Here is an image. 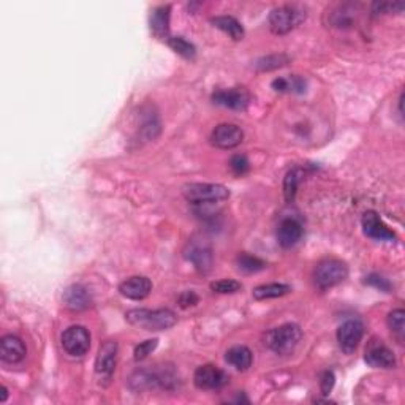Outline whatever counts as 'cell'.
<instances>
[{"instance_id":"cell-7","label":"cell","mask_w":405,"mask_h":405,"mask_svg":"<svg viewBox=\"0 0 405 405\" xmlns=\"http://www.w3.org/2000/svg\"><path fill=\"white\" fill-rule=\"evenodd\" d=\"M184 257L201 274H208L213 268V247L203 236H193L192 240H188L184 249Z\"/></svg>"},{"instance_id":"cell-2","label":"cell","mask_w":405,"mask_h":405,"mask_svg":"<svg viewBox=\"0 0 405 405\" xmlns=\"http://www.w3.org/2000/svg\"><path fill=\"white\" fill-rule=\"evenodd\" d=\"M125 320L132 326L149 332L171 330L177 323V317L170 309H133L125 314Z\"/></svg>"},{"instance_id":"cell-29","label":"cell","mask_w":405,"mask_h":405,"mask_svg":"<svg viewBox=\"0 0 405 405\" xmlns=\"http://www.w3.org/2000/svg\"><path fill=\"white\" fill-rule=\"evenodd\" d=\"M166 43H168V46L173 49V51H176L179 55H182L184 59H195L197 55V48L193 46V44L190 42H187L186 38L182 37H170L168 40H166Z\"/></svg>"},{"instance_id":"cell-34","label":"cell","mask_w":405,"mask_h":405,"mask_svg":"<svg viewBox=\"0 0 405 405\" xmlns=\"http://www.w3.org/2000/svg\"><path fill=\"white\" fill-rule=\"evenodd\" d=\"M159 345V341L157 339H149V341H144L141 342L140 345L135 347V361H143V359H146L149 354H151L155 348Z\"/></svg>"},{"instance_id":"cell-22","label":"cell","mask_w":405,"mask_h":405,"mask_svg":"<svg viewBox=\"0 0 405 405\" xmlns=\"http://www.w3.org/2000/svg\"><path fill=\"white\" fill-rule=\"evenodd\" d=\"M210 24L217 27L219 30L225 32L226 35L231 37L235 42H240L244 38V27L241 22L237 21L233 16H215V18L210 19Z\"/></svg>"},{"instance_id":"cell-8","label":"cell","mask_w":405,"mask_h":405,"mask_svg":"<svg viewBox=\"0 0 405 405\" xmlns=\"http://www.w3.org/2000/svg\"><path fill=\"white\" fill-rule=\"evenodd\" d=\"M116 359H118V342L107 341L98 348L96 358V375L98 384L107 386L113 379L116 369Z\"/></svg>"},{"instance_id":"cell-15","label":"cell","mask_w":405,"mask_h":405,"mask_svg":"<svg viewBox=\"0 0 405 405\" xmlns=\"http://www.w3.org/2000/svg\"><path fill=\"white\" fill-rule=\"evenodd\" d=\"M364 235L375 241H395L396 233L388 226L375 210H368L363 215Z\"/></svg>"},{"instance_id":"cell-31","label":"cell","mask_w":405,"mask_h":405,"mask_svg":"<svg viewBox=\"0 0 405 405\" xmlns=\"http://www.w3.org/2000/svg\"><path fill=\"white\" fill-rule=\"evenodd\" d=\"M242 288V285L237 280L233 279H222L210 284V290L219 295H231V293H237Z\"/></svg>"},{"instance_id":"cell-37","label":"cell","mask_w":405,"mask_h":405,"mask_svg":"<svg viewBox=\"0 0 405 405\" xmlns=\"http://www.w3.org/2000/svg\"><path fill=\"white\" fill-rule=\"evenodd\" d=\"M198 301H199V298H198L197 293L190 291V290L182 291L179 295V298H177V304H179L182 309H188V307L197 306Z\"/></svg>"},{"instance_id":"cell-10","label":"cell","mask_w":405,"mask_h":405,"mask_svg":"<svg viewBox=\"0 0 405 405\" xmlns=\"http://www.w3.org/2000/svg\"><path fill=\"white\" fill-rule=\"evenodd\" d=\"M228 374L213 364L199 366L195 370V375H193V384H195L198 390H220V388L228 385Z\"/></svg>"},{"instance_id":"cell-6","label":"cell","mask_w":405,"mask_h":405,"mask_svg":"<svg viewBox=\"0 0 405 405\" xmlns=\"http://www.w3.org/2000/svg\"><path fill=\"white\" fill-rule=\"evenodd\" d=\"M182 195L192 204L219 203L230 198V190L220 184H187L182 187Z\"/></svg>"},{"instance_id":"cell-12","label":"cell","mask_w":405,"mask_h":405,"mask_svg":"<svg viewBox=\"0 0 405 405\" xmlns=\"http://www.w3.org/2000/svg\"><path fill=\"white\" fill-rule=\"evenodd\" d=\"M364 336V325L359 320H348L337 330V342L343 353L352 354Z\"/></svg>"},{"instance_id":"cell-30","label":"cell","mask_w":405,"mask_h":405,"mask_svg":"<svg viewBox=\"0 0 405 405\" xmlns=\"http://www.w3.org/2000/svg\"><path fill=\"white\" fill-rule=\"evenodd\" d=\"M288 62V57L284 54H279V55H268V57H263L260 59L257 62V69L260 71H271V70H276V69H280V66L287 65Z\"/></svg>"},{"instance_id":"cell-32","label":"cell","mask_w":405,"mask_h":405,"mask_svg":"<svg viewBox=\"0 0 405 405\" xmlns=\"http://www.w3.org/2000/svg\"><path fill=\"white\" fill-rule=\"evenodd\" d=\"M230 170L233 171V174L241 177L244 174L249 173V170H251V163H249V160L246 155H233L230 159Z\"/></svg>"},{"instance_id":"cell-33","label":"cell","mask_w":405,"mask_h":405,"mask_svg":"<svg viewBox=\"0 0 405 405\" xmlns=\"http://www.w3.org/2000/svg\"><path fill=\"white\" fill-rule=\"evenodd\" d=\"M364 284L369 285V287H374L377 290L384 291V293H390L391 291V282L385 279L384 276L380 274H369L368 277L364 279Z\"/></svg>"},{"instance_id":"cell-4","label":"cell","mask_w":405,"mask_h":405,"mask_svg":"<svg viewBox=\"0 0 405 405\" xmlns=\"http://www.w3.org/2000/svg\"><path fill=\"white\" fill-rule=\"evenodd\" d=\"M347 277L348 266L337 258L321 260L314 269V284L320 290H330V288L342 284Z\"/></svg>"},{"instance_id":"cell-13","label":"cell","mask_w":405,"mask_h":405,"mask_svg":"<svg viewBox=\"0 0 405 405\" xmlns=\"http://www.w3.org/2000/svg\"><path fill=\"white\" fill-rule=\"evenodd\" d=\"M364 361L368 363L370 368H377V369L396 368L395 353H393L384 342L377 341V339H372L369 342L368 348H366Z\"/></svg>"},{"instance_id":"cell-16","label":"cell","mask_w":405,"mask_h":405,"mask_svg":"<svg viewBox=\"0 0 405 405\" xmlns=\"http://www.w3.org/2000/svg\"><path fill=\"white\" fill-rule=\"evenodd\" d=\"M120 295L133 301H141L152 291V282L144 276H133L119 285Z\"/></svg>"},{"instance_id":"cell-20","label":"cell","mask_w":405,"mask_h":405,"mask_svg":"<svg viewBox=\"0 0 405 405\" xmlns=\"http://www.w3.org/2000/svg\"><path fill=\"white\" fill-rule=\"evenodd\" d=\"M171 7L163 5L152 11L151 15V30L157 38L168 40L170 38V18H171Z\"/></svg>"},{"instance_id":"cell-35","label":"cell","mask_w":405,"mask_h":405,"mask_svg":"<svg viewBox=\"0 0 405 405\" xmlns=\"http://www.w3.org/2000/svg\"><path fill=\"white\" fill-rule=\"evenodd\" d=\"M336 384V377L332 370H325L323 374L320 377V390H321V395L328 396L330 393L332 391V388H334Z\"/></svg>"},{"instance_id":"cell-24","label":"cell","mask_w":405,"mask_h":405,"mask_svg":"<svg viewBox=\"0 0 405 405\" xmlns=\"http://www.w3.org/2000/svg\"><path fill=\"white\" fill-rule=\"evenodd\" d=\"M236 266L244 274H257L260 271L266 269L268 264H266V262H263L262 258L255 257V255L242 252L236 257Z\"/></svg>"},{"instance_id":"cell-17","label":"cell","mask_w":405,"mask_h":405,"mask_svg":"<svg viewBox=\"0 0 405 405\" xmlns=\"http://www.w3.org/2000/svg\"><path fill=\"white\" fill-rule=\"evenodd\" d=\"M27 348L18 336L8 334L0 341V359L7 364H18L26 358Z\"/></svg>"},{"instance_id":"cell-5","label":"cell","mask_w":405,"mask_h":405,"mask_svg":"<svg viewBox=\"0 0 405 405\" xmlns=\"http://www.w3.org/2000/svg\"><path fill=\"white\" fill-rule=\"evenodd\" d=\"M304 19H306V11L291 5H284L271 11L269 27L276 35H285L296 29Z\"/></svg>"},{"instance_id":"cell-19","label":"cell","mask_w":405,"mask_h":405,"mask_svg":"<svg viewBox=\"0 0 405 405\" xmlns=\"http://www.w3.org/2000/svg\"><path fill=\"white\" fill-rule=\"evenodd\" d=\"M304 235L303 225L299 224L296 219H284L279 224V228H277V241L284 249H290L301 241Z\"/></svg>"},{"instance_id":"cell-11","label":"cell","mask_w":405,"mask_h":405,"mask_svg":"<svg viewBox=\"0 0 405 405\" xmlns=\"http://www.w3.org/2000/svg\"><path fill=\"white\" fill-rule=\"evenodd\" d=\"M252 96L246 87H231V89H222L213 93V102L219 107L244 111L249 105H251Z\"/></svg>"},{"instance_id":"cell-28","label":"cell","mask_w":405,"mask_h":405,"mask_svg":"<svg viewBox=\"0 0 405 405\" xmlns=\"http://www.w3.org/2000/svg\"><path fill=\"white\" fill-rule=\"evenodd\" d=\"M299 179H301V170L293 168L287 173L284 179V197L287 203H293L298 193Z\"/></svg>"},{"instance_id":"cell-23","label":"cell","mask_w":405,"mask_h":405,"mask_svg":"<svg viewBox=\"0 0 405 405\" xmlns=\"http://www.w3.org/2000/svg\"><path fill=\"white\" fill-rule=\"evenodd\" d=\"M291 291V287L287 284H264L255 287L252 295L257 301H266V299L282 298Z\"/></svg>"},{"instance_id":"cell-27","label":"cell","mask_w":405,"mask_h":405,"mask_svg":"<svg viewBox=\"0 0 405 405\" xmlns=\"http://www.w3.org/2000/svg\"><path fill=\"white\" fill-rule=\"evenodd\" d=\"M388 328L391 330L393 336L396 337L399 343H404L405 337V312L402 309H395L388 314Z\"/></svg>"},{"instance_id":"cell-21","label":"cell","mask_w":405,"mask_h":405,"mask_svg":"<svg viewBox=\"0 0 405 405\" xmlns=\"http://www.w3.org/2000/svg\"><path fill=\"white\" fill-rule=\"evenodd\" d=\"M225 361L233 366L235 369L244 372V370H247L252 366L253 354L251 352V348L246 345H235L225 353Z\"/></svg>"},{"instance_id":"cell-36","label":"cell","mask_w":405,"mask_h":405,"mask_svg":"<svg viewBox=\"0 0 405 405\" xmlns=\"http://www.w3.org/2000/svg\"><path fill=\"white\" fill-rule=\"evenodd\" d=\"M374 13H401L404 10V3H391V2H381L372 5Z\"/></svg>"},{"instance_id":"cell-3","label":"cell","mask_w":405,"mask_h":405,"mask_svg":"<svg viewBox=\"0 0 405 405\" xmlns=\"http://www.w3.org/2000/svg\"><path fill=\"white\" fill-rule=\"evenodd\" d=\"M303 331L295 323H285L268 331L264 334V345L269 348L271 352L280 357H287L291 354L298 347V343L301 342Z\"/></svg>"},{"instance_id":"cell-14","label":"cell","mask_w":405,"mask_h":405,"mask_svg":"<svg viewBox=\"0 0 405 405\" xmlns=\"http://www.w3.org/2000/svg\"><path fill=\"white\" fill-rule=\"evenodd\" d=\"M244 140V132L240 125L220 124L210 133V143L219 149H235Z\"/></svg>"},{"instance_id":"cell-1","label":"cell","mask_w":405,"mask_h":405,"mask_svg":"<svg viewBox=\"0 0 405 405\" xmlns=\"http://www.w3.org/2000/svg\"><path fill=\"white\" fill-rule=\"evenodd\" d=\"M129 386L135 393L146 391H174L179 386V375L173 366H154V368L138 369L130 375Z\"/></svg>"},{"instance_id":"cell-18","label":"cell","mask_w":405,"mask_h":405,"mask_svg":"<svg viewBox=\"0 0 405 405\" xmlns=\"http://www.w3.org/2000/svg\"><path fill=\"white\" fill-rule=\"evenodd\" d=\"M62 301L66 309L73 310V312H82V310L91 307L92 298L91 295H89L86 287L75 284V285H70L69 288H65Z\"/></svg>"},{"instance_id":"cell-9","label":"cell","mask_w":405,"mask_h":405,"mask_svg":"<svg viewBox=\"0 0 405 405\" xmlns=\"http://www.w3.org/2000/svg\"><path fill=\"white\" fill-rule=\"evenodd\" d=\"M62 347L64 350L73 358H81L91 348V332L84 326H70L62 334Z\"/></svg>"},{"instance_id":"cell-25","label":"cell","mask_w":405,"mask_h":405,"mask_svg":"<svg viewBox=\"0 0 405 405\" xmlns=\"http://www.w3.org/2000/svg\"><path fill=\"white\" fill-rule=\"evenodd\" d=\"M140 118H141L140 133L143 135L144 140H147V141L155 140V138H157L159 133H160L159 116L149 109V111H146V113L140 114Z\"/></svg>"},{"instance_id":"cell-38","label":"cell","mask_w":405,"mask_h":405,"mask_svg":"<svg viewBox=\"0 0 405 405\" xmlns=\"http://www.w3.org/2000/svg\"><path fill=\"white\" fill-rule=\"evenodd\" d=\"M8 397V390L5 386H2V396H0V402H5Z\"/></svg>"},{"instance_id":"cell-26","label":"cell","mask_w":405,"mask_h":405,"mask_svg":"<svg viewBox=\"0 0 405 405\" xmlns=\"http://www.w3.org/2000/svg\"><path fill=\"white\" fill-rule=\"evenodd\" d=\"M273 89L276 92H296L303 93L306 91V81L301 76L277 78L273 81Z\"/></svg>"}]
</instances>
